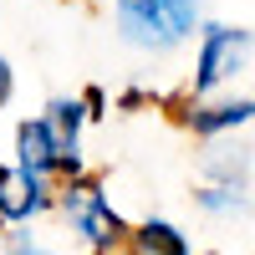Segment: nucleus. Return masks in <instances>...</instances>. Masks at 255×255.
<instances>
[{"label": "nucleus", "mask_w": 255, "mask_h": 255, "mask_svg": "<svg viewBox=\"0 0 255 255\" xmlns=\"http://www.w3.org/2000/svg\"><path fill=\"white\" fill-rule=\"evenodd\" d=\"M56 148H61V138H56V128L46 118H31V123L15 128V168L56 179Z\"/></svg>", "instance_id": "423d86ee"}, {"label": "nucleus", "mask_w": 255, "mask_h": 255, "mask_svg": "<svg viewBox=\"0 0 255 255\" xmlns=\"http://www.w3.org/2000/svg\"><path fill=\"white\" fill-rule=\"evenodd\" d=\"M5 255H51V250L36 245L31 235H10V240H5Z\"/></svg>", "instance_id": "9b49d317"}, {"label": "nucleus", "mask_w": 255, "mask_h": 255, "mask_svg": "<svg viewBox=\"0 0 255 255\" xmlns=\"http://www.w3.org/2000/svg\"><path fill=\"white\" fill-rule=\"evenodd\" d=\"M10 92H15V72H10V61L0 56V108L10 102Z\"/></svg>", "instance_id": "f8f14e48"}, {"label": "nucleus", "mask_w": 255, "mask_h": 255, "mask_svg": "<svg viewBox=\"0 0 255 255\" xmlns=\"http://www.w3.org/2000/svg\"><path fill=\"white\" fill-rule=\"evenodd\" d=\"M245 168H250V148H209L204 153V174L209 184H240L245 189Z\"/></svg>", "instance_id": "6e6552de"}, {"label": "nucleus", "mask_w": 255, "mask_h": 255, "mask_svg": "<svg viewBox=\"0 0 255 255\" xmlns=\"http://www.w3.org/2000/svg\"><path fill=\"white\" fill-rule=\"evenodd\" d=\"M143 102H148V92L133 87V92H123V97H118V108H123V113H133V108H143Z\"/></svg>", "instance_id": "4468645a"}, {"label": "nucleus", "mask_w": 255, "mask_h": 255, "mask_svg": "<svg viewBox=\"0 0 255 255\" xmlns=\"http://www.w3.org/2000/svg\"><path fill=\"white\" fill-rule=\"evenodd\" d=\"M184 128H194V138H225L235 128L255 123V102L250 97H230V102H199V108L179 113Z\"/></svg>", "instance_id": "39448f33"}, {"label": "nucleus", "mask_w": 255, "mask_h": 255, "mask_svg": "<svg viewBox=\"0 0 255 255\" xmlns=\"http://www.w3.org/2000/svg\"><path fill=\"white\" fill-rule=\"evenodd\" d=\"M92 113H87V102L82 97H56L51 108H46V123L56 128V138L61 143H77V133H82V123H87Z\"/></svg>", "instance_id": "9d476101"}, {"label": "nucleus", "mask_w": 255, "mask_h": 255, "mask_svg": "<svg viewBox=\"0 0 255 255\" xmlns=\"http://www.w3.org/2000/svg\"><path fill=\"white\" fill-rule=\"evenodd\" d=\"M97 255H102V250H97Z\"/></svg>", "instance_id": "2eb2a0df"}, {"label": "nucleus", "mask_w": 255, "mask_h": 255, "mask_svg": "<svg viewBox=\"0 0 255 255\" xmlns=\"http://www.w3.org/2000/svg\"><path fill=\"white\" fill-rule=\"evenodd\" d=\"M82 102H87L92 118H102V108H108V92H102V87H87V92H82Z\"/></svg>", "instance_id": "ddd939ff"}, {"label": "nucleus", "mask_w": 255, "mask_h": 255, "mask_svg": "<svg viewBox=\"0 0 255 255\" xmlns=\"http://www.w3.org/2000/svg\"><path fill=\"white\" fill-rule=\"evenodd\" d=\"M199 209H204V215H215V220H235V215L250 209V199H245L240 184H204V189H199Z\"/></svg>", "instance_id": "1a4fd4ad"}, {"label": "nucleus", "mask_w": 255, "mask_h": 255, "mask_svg": "<svg viewBox=\"0 0 255 255\" xmlns=\"http://www.w3.org/2000/svg\"><path fill=\"white\" fill-rule=\"evenodd\" d=\"M118 31L138 51H174L199 26V0H113Z\"/></svg>", "instance_id": "f257e3e1"}, {"label": "nucleus", "mask_w": 255, "mask_h": 255, "mask_svg": "<svg viewBox=\"0 0 255 255\" xmlns=\"http://www.w3.org/2000/svg\"><path fill=\"white\" fill-rule=\"evenodd\" d=\"M56 209L72 220V230H77V235L87 240L92 250H102V255L128 250L133 225H128L118 209H113V199L102 194L87 174H82V179H61V189H56Z\"/></svg>", "instance_id": "f03ea898"}, {"label": "nucleus", "mask_w": 255, "mask_h": 255, "mask_svg": "<svg viewBox=\"0 0 255 255\" xmlns=\"http://www.w3.org/2000/svg\"><path fill=\"white\" fill-rule=\"evenodd\" d=\"M128 255H194V245H189V235L179 225L143 220V225H133V235H128Z\"/></svg>", "instance_id": "0eeeda50"}, {"label": "nucleus", "mask_w": 255, "mask_h": 255, "mask_svg": "<svg viewBox=\"0 0 255 255\" xmlns=\"http://www.w3.org/2000/svg\"><path fill=\"white\" fill-rule=\"evenodd\" d=\"M56 204L51 174H31V168H0V225L36 220Z\"/></svg>", "instance_id": "20e7f679"}, {"label": "nucleus", "mask_w": 255, "mask_h": 255, "mask_svg": "<svg viewBox=\"0 0 255 255\" xmlns=\"http://www.w3.org/2000/svg\"><path fill=\"white\" fill-rule=\"evenodd\" d=\"M245 56H250V31L245 26H225V20L204 26L199 56H194V97H209L220 82H230L245 67Z\"/></svg>", "instance_id": "7ed1b4c3"}]
</instances>
